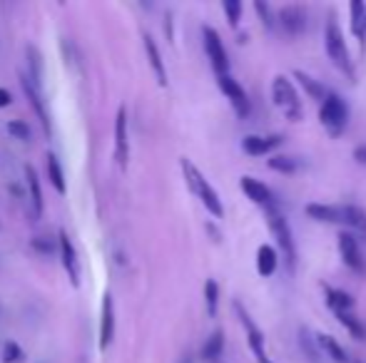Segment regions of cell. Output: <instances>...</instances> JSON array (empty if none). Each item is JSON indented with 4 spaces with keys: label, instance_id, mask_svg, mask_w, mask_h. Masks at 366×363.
Segmentation results:
<instances>
[{
    "label": "cell",
    "instance_id": "cell-1",
    "mask_svg": "<svg viewBox=\"0 0 366 363\" xmlns=\"http://www.w3.org/2000/svg\"><path fill=\"white\" fill-rule=\"evenodd\" d=\"M182 172H185L189 189H192V192L202 199V204L207 206L214 217H222V214H224V206H222L220 197H217V192L212 189V185H209L207 179L202 177V172L197 170V167H194L189 159H185V157H182Z\"/></svg>",
    "mask_w": 366,
    "mask_h": 363
},
{
    "label": "cell",
    "instance_id": "cell-29",
    "mask_svg": "<svg viewBox=\"0 0 366 363\" xmlns=\"http://www.w3.org/2000/svg\"><path fill=\"white\" fill-rule=\"evenodd\" d=\"M48 172H50V182H53V187H55L60 194H65V177H62V167H60V162H57V157L53 154V152L48 154Z\"/></svg>",
    "mask_w": 366,
    "mask_h": 363
},
{
    "label": "cell",
    "instance_id": "cell-3",
    "mask_svg": "<svg viewBox=\"0 0 366 363\" xmlns=\"http://www.w3.org/2000/svg\"><path fill=\"white\" fill-rule=\"evenodd\" d=\"M319 120H322V124L326 127V132H329L332 137H337V135H341V132L346 130L349 107H346V103L341 97L332 92V95L322 103V107H319Z\"/></svg>",
    "mask_w": 366,
    "mask_h": 363
},
{
    "label": "cell",
    "instance_id": "cell-16",
    "mask_svg": "<svg viewBox=\"0 0 366 363\" xmlns=\"http://www.w3.org/2000/svg\"><path fill=\"white\" fill-rule=\"evenodd\" d=\"M23 88H25V92H28L30 105H33L35 112H38V117H40L42 130L50 135V117H48V110H45V103H42V97H40V88H33V80L25 77V75H23Z\"/></svg>",
    "mask_w": 366,
    "mask_h": 363
},
{
    "label": "cell",
    "instance_id": "cell-2",
    "mask_svg": "<svg viewBox=\"0 0 366 363\" xmlns=\"http://www.w3.org/2000/svg\"><path fill=\"white\" fill-rule=\"evenodd\" d=\"M267 224H270L272 234H274V239H276V247L282 249L287 264L294 267V261H297V247H294V237H291L289 221L284 219V214L279 212L276 206H272V209H267Z\"/></svg>",
    "mask_w": 366,
    "mask_h": 363
},
{
    "label": "cell",
    "instance_id": "cell-21",
    "mask_svg": "<svg viewBox=\"0 0 366 363\" xmlns=\"http://www.w3.org/2000/svg\"><path fill=\"white\" fill-rule=\"evenodd\" d=\"M57 241H60L62 261H65V269H68L70 281H73V284H77V261H75V249H73V244H70L68 234H65V232H60V234H57Z\"/></svg>",
    "mask_w": 366,
    "mask_h": 363
},
{
    "label": "cell",
    "instance_id": "cell-8",
    "mask_svg": "<svg viewBox=\"0 0 366 363\" xmlns=\"http://www.w3.org/2000/svg\"><path fill=\"white\" fill-rule=\"evenodd\" d=\"M217 85H220L222 92H224V95L232 100L237 115L247 117L249 115V97H247V92L242 90V85L237 83L232 75H220V77H217Z\"/></svg>",
    "mask_w": 366,
    "mask_h": 363
},
{
    "label": "cell",
    "instance_id": "cell-35",
    "mask_svg": "<svg viewBox=\"0 0 366 363\" xmlns=\"http://www.w3.org/2000/svg\"><path fill=\"white\" fill-rule=\"evenodd\" d=\"M8 132L10 135H15V137H21V139H28L30 137V127L25 122H8Z\"/></svg>",
    "mask_w": 366,
    "mask_h": 363
},
{
    "label": "cell",
    "instance_id": "cell-12",
    "mask_svg": "<svg viewBox=\"0 0 366 363\" xmlns=\"http://www.w3.org/2000/svg\"><path fill=\"white\" fill-rule=\"evenodd\" d=\"M115 336V308H112V296H103V323H100V349H107Z\"/></svg>",
    "mask_w": 366,
    "mask_h": 363
},
{
    "label": "cell",
    "instance_id": "cell-14",
    "mask_svg": "<svg viewBox=\"0 0 366 363\" xmlns=\"http://www.w3.org/2000/svg\"><path fill=\"white\" fill-rule=\"evenodd\" d=\"M306 214L317 221H329V224H344V206L334 204H306Z\"/></svg>",
    "mask_w": 366,
    "mask_h": 363
},
{
    "label": "cell",
    "instance_id": "cell-24",
    "mask_svg": "<svg viewBox=\"0 0 366 363\" xmlns=\"http://www.w3.org/2000/svg\"><path fill=\"white\" fill-rule=\"evenodd\" d=\"M297 80H299V83H302V88H304L306 92H309V95L314 97V100H319V103H324L326 97L332 95V92H329V90H326L324 85L317 83L314 77L306 75V72H302V70H297Z\"/></svg>",
    "mask_w": 366,
    "mask_h": 363
},
{
    "label": "cell",
    "instance_id": "cell-5",
    "mask_svg": "<svg viewBox=\"0 0 366 363\" xmlns=\"http://www.w3.org/2000/svg\"><path fill=\"white\" fill-rule=\"evenodd\" d=\"M324 40H326V53H329V57L334 60V65H337L341 72H346L349 77H354L352 57H349V50H346L344 35H341V30H339L337 21H329V25H326Z\"/></svg>",
    "mask_w": 366,
    "mask_h": 363
},
{
    "label": "cell",
    "instance_id": "cell-4",
    "mask_svg": "<svg viewBox=\"0 0 366 363\" xmlns=\"http://www.w3.org/2000/svg\"><path fill=\"white\" fill-rule=\"evenodd\" d=\"M272 95H274V103L276 107H282L284 115L289 117L291 122H299L302 120V103H299V95L294 85L289 83V77H274V83H272Z\"/></svg>",
    "mask_w": 366,
    "mask_h": 363
},
{
    "label": "cell",
    "instance_id": "cell-7",
    "mask_svg": "<svg viewBox=\"0 0 366 363\" xmlns=\"http://www.w3.org/2000/svg\"><path fill=\"white\" fill-rule=\"evenodd\" d=\"M339 254H341L344 264L352 269V271H356V274H364L366 271L364 254H361L359 241H356L354 234H341V237H339Z\"/></svg>",
    "mask_w": 366,
    "mask_h": 363
},
{
    "label": "cell",
    "instance_id": "cell-13",
    "mask_svg": "<svg viewBox=\"0 0 366 363\" xmlns=\"http://www.w3.org/2000/svg\"><path fill=\"white\" fill-rule=\"evenodd\" d=\"M279 144H282V137H279V135H272V137L247 135V137L242 139V150L247 152V154H252V157H259V154H267V152H272L274 147H279Z\"/></svg>",
    "mask_w": 366,
    "mask_h": 363
},
{
    "label": "cell",
    "instance_id": "cell-30",
    "mask_svg": "<svg viewBox=\"0 0 366 363\" xmlns=\"http://www.w3.org/2000/svg\"><path fill=\"white\" fill-rule=\"evenodd\" d=\"M270 167L274 172H284V174H291V172L299 170V159L297 157H287V154H276L270 159Z\"/></svg>",
    "mask_w": 366,
    "mask_h": 363
},
{
    "label": "cell",
    "instance_id": "cell-6",
    "mask_svg": "<svg viewBox=\"0 0 366 363\" xmlns=\"http://www.w3.org/2000/svg\"><path fill=\"white\" fill-rule=\"evenodd\" d=\"M202 35H205V48H207V55L209 60H212V68L217 75H229V60H227V50H224V45H222L220 40V33L214 28H209V25H205V30H202Z\"/></svg>",
    "mask_w": 366,
    "mask_h": 363
},
{
    "label": "cell",
    "instance_id": "cell-34",
    "mask_svg": "<svg viewBox=\"0 0 366 363\" xmlns=\"http://www.w3.org/2000/svg\"><path fill=\"white\" fill-rule=\"evenodd\" d=\"M254 10H257V15L262 18V23L267 25V28H274V15H272V8L267 5V3L257 0V3H254Z\"/></svg>",
    "mask_w": 366,
    "mask_h": 363
},
{
    "label": "cell",
    "instance_id": "cell-10",
    "mask_svg": "<svg viewBox=\"0 0 366 363\" xmlns=\"http://www.w3.org/2000/svg\"><path fill=\"white\" fill-rule=\"evenodd\" d=\"M127 157H130V139H127V110L125 105H120L118 117H115V159L120 167H127Z\"/></svg>",
    "mask_w": 366,
    "mask_h": 363
},
{
    "label": "cell",
    "instance_id": "cell-37",
    "mask_svg": "<svg viewBox=\"0 0 366 363\" xmlns=\"http://www.w3.org/2000/svg\"><path fill=\"white\" fill-rule=\"evenodd\" d=\"M354 159H356L359 165H366V144H359V147L354 150Z\"/></svg>",
    "mask_w": 366,
    "mask_h": 363
},
{
    "label": "cell",
    "instance_id": "cell-19",
    "mask_svg": "<svg viewBox=\"0 0 366 363\" xmlns=\"http://www.w3.org/2000/svg\"><path fill=\"white\" fill-rule=\"evenodd\" d=\"M319 338V346H322V351L326 353V358H332L334 363H352V358H349V353L344 351V346L334 338V336H317Z\"/></svg>",
    "mask_w": 366,
    "mask_h": 363
},
{
    "label": "cell",
    "instance_id": "cell-20",
    "mask_svg": "<svg viewBox=\"0 0 366 363\" xmlns=\"http://www.w3.org/2000/svg\"><path fill=\"white\" fill-rule=\"evenodd\" d=\"M326 291V304L332 308L334 314H344V311H354V299L346 291H339V288L324 286Z\"/></svg>",
    "mask_w": 366,
    "mask_h": 363
},
{
    "label": "cell",
    "instance_id": "cell-38",
    "mask_svg": "<svg viewBox=\"0 0 366 363\" xmlns=\"http://www.w3.org/2000/svg\"><path fill=\"white\" fill-rule=\"evenodd\" d=\"M8 105H10V92L0 88V107H8Z\"/></svg>",
    "mask_w": 366,
    "mask_h": 363
},
{
    "label": "cell",
    "instance_id": "cell-32",
    "mask_svg": "<svg viewBox=\"0 0 366 363\" xmlns=\"http://www.w3.org/2000/svg\"><path fill=\"white\" fill-rule=\"evenodd\" d=\"M205 301H207V311L209 316L217 314V301H220V286H217V281L209 279L205 284Z\"/></svg>",
    "mask_w": 366,
    "mask_h": 363
},
{
    "label": "cell",
    "instance_id": "cell-11",
    "mask_svg": "<svg viewBox=\"0 0 366 363\" xmlns=\"http://www.w3.org/2000/svg\"><path fill=\"white\" fill-rule=\"evenodd\" d=\"M235 308H237V314H239V319H242L244 329H247L249 346H252V351H254L257 361H259V363H272V358L267 356V351H264V336H262V331L257 329L254 321L249 319V314L242 308V304H235Z\"/></svg>",
    "mask_w": 366,
    "mask_h": 363
},
{
    "label": "cell",
    "instance_id": "cell-9",
    "mask_svg": "<svg viewBox=\"0 0 366 363\" xmlns=\"http://www.w3.org/2000/svg\"><path fill=\"white\" fill-rule=\"evenodd\" d=\"M239 187H242V192L247 194L254 204H259V206H264V212L267 209H272V206H276V199H274V194H272V189L264 182H259V179H254V177H242L239 179Z\"/></svg>",
    "mask_w": 366,
    "mask_h": 363
},
{
    "label": "cell",
    "instance_id": "cell-22",
    "mask_svg": "<svg viewBox=\"0 0 366 363\" xmlns=\"http://www.w3.org/2000/svg\"><path fill=\"white\" fill-rule=\"evenodd\" d=\"M257 271L262 276H272L276 271V252L270 244H262L257 249Z\"/></svg>",
    "mask_w": 366,
    "mask_h": 363
},
{
    "label": "cell",
    "instance_id": "cell-33",
    "mask_svg": "<svg viewBox=\"0 0 366 363\" xmlns=\"http://www.w3.org/2000/svg\"><path fill=\"white\" fill-rule=\"evenodd\" d=\"M222 8H224V13H227V18H229V25L235 28L237 23H239V15H242V3H239V0H224Z\"/></svg>",
    "mask_w": 366,
    "mask_h": 363
},
{
    "label": "cell",
    "instance_id": "cell-25",
    "mask_svg": "<svg viewBox=\"0 0 366 363\" xmlns=\"http://www.w3.org/2000/svg\"><path fill=\"white\" fill-rule=\"evenodd\" d=\"M352 33L364 42V35H366V5L361 0H354L352 3Z\"/></svg>",
    "mask_w": 366,
    "mask_h": 363
},
{
    "label": "cell",
    "instance_id": "cell-31",
    "mask_svg": "<svg viewBox=\"0 0 366 363\" xmlns=\"http://www.w3.org/2000/svg\"><path fill=\"white\" fill-rule=\"evenodd\" d=\"M0 356H3V363H23V361H25V353H23V349L15 341H5V343H3V351H0Z\"/></svg>",
    "mask_w": 366,
    "mask_h": 363
},
{
    "label": "cell",
    "instance_id": "cell-26",
    "mask_svg": "<svg viewBox=\"0 0 366 363\" xmlns=\"http://www.w3.org/2000/svg\"><path fill=\"white\" fill-rule=\"evenodd\" d=\"M337 319H339V323H341V326H344V329L354 336V338H356V341H364V338H366V326L359 321V319H356V316H354V311L337 314Z\"/></svg>",
    "mask_w": 366,
    "mask_h": 363
},
{
    "label": "cell",
    "instance_id": "cell-18",
    "mask_svg": "<svg viewBox=\"0 0 366 363\" xmlns=\"http://www.w3.org/2000/svg\"><path fill=\"white\" fill-rule=\"evenodd\" d=\"M299 346L304 351V356L309 358V363H322V356H324V351L319 346V338L317 336H311V331L306 326L299 329Z\"/></svg>",
    "mask_w": 366,
    "mask_h": 363
},
{
    "label": "cell",
    "instance_id": "cell-17",
    "mask_svg": "<svg viewBox=\"0 0 366 363\" xmlns=\"http://www.w3.org/2000/svg\"><path fill=\"white\" fill-rule=\"evenodd\" d=\"M145 50H147V57H150V65H153V70H155V75H157V83L165 88L167 85L165 62H162V55H159V48H157V42H155V38L147 33H145Z\"/></svg>",
    "mask_w": 366,
    "mask_h": 363
},
{
    "label": "cell",
    "instance_id": "cell-15",
    "mask_svg": "<svg viewBox=\"0 0 366 363\" xmlns=\"http://www.w3.org/2000/svg\"><path fill=\"white\" fill-rule=\"evenodd\" d=\"M279 21H282V25H284V30H287V33L297 35V33H302V30H304L306 15H304V10H302L299 5H287V8H282V10H279Z\"/></svg>",
    "mask_w": 366,
    "mask_h": 363
},
{
    "label": "cell",
    "instance_id": "cell-39",
    "mask_svg": "<svg viewBox=\"0 0 366 363\" xmlns=\"http://www.w3.org/2000/svg\"><path fill=\"white\" fill-rule=\"evenodd\" d=\"M352 363H364V361H352Z\"/></svg>",
    "mask_w": 366,
    "mask_h": 363
},
{
    "label": "cell",
    "instance_id": "cell-28",
    "mask_svg": "<svg viewBox=\"0 0 366 363\" xmlns=\"http://www.w3.org/2000/svg\"><path fill=\"white\" fill-rule=\"evenodd\" d=\"M344 224L366 232V212L356 204H344Z\"/></svg>",
    "mask_w": 366,
    "mask_h": 363
},
{
    "label": "cell",
    "instance_id": "cell-36",
    "mask_svg": "<svg viewBox=\"0 0 366 363\" xmlns=\"http://www.w3.org/2000/svg\"><path fill=\"white\" fill-rule=\"evenodd\" d=\"M30 244H33V249H38V252H45V254L55 252V241L48 239V237H38V239H33Z\"/></svg>",
    "mask_w": 366,
    "mask_h": 363
},
{
    "label": "cell",
    "instance_id": "cell-23",
    "mask_svg": "<svg viewBox=\"0 0 366 363\" xmlns=\"http://www.w3.org/2000/svg\"><path fill=\"white\" fill-rule=\"evenodd\" d=\"M25 179H28V189H30V202H33V214L40 217L42 214V189H40V179L35 174L33 167H25Z\"/></svg>",
    "mask_w": 366,
    "mask_h": 363
},
{
    "label": "cell",
    "instance_id": "cell-27",
    "mask_svg": "<svg viewBox=\"0 0 366 363\" xmlns=\"http://www.w3.org/2000/svg\"><path fill=\"white\" fill-rule=\"evenodd\" d=\"M222 349H224V334L222 331H214L207 338V343L202 346V358L205 361H217L222 356Z\"/></svg>",
    "mask_w": 366,
    "mask_h": 363
}]
</instances>
